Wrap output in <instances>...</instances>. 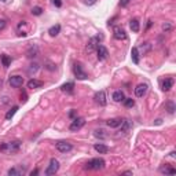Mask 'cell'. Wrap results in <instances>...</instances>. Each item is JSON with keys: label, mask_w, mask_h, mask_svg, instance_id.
<instances>
[{"label": "cell", "mask_w": 176, "mask_h": 176, "mask_svg": "<svg viewBox=\"0 0 176 176\" xmlns=\"http://www.w3.org/2000/svg\"><path fill=\"white\" fill-rule=\"evenodd\" d=\"M122 102H124L125 107H134V106H135V101H134V99H131V98H125Z\"/></svg>", "instance_id": "obj_27"}, {"label": "cell", "mask_w": 176, "mask_h": 176, "mask_svg": "<svg viewBox=\"0 0 176 176\" xmlns=\"http://www.w3.org/2000/svg\"><path fill=\"white\" fill-rule=\"evenodd\" d=\"M97 43H99V37H92L91 40H89V43H88L87 50L88 51H92V48L97 46Z\"/></svg>", "instance_id": "obj_22"}, {"label": "cell", "mask_w": 176, "mask_h": 176, "mask_svg": "<svg viewBox=\"0 0 176 176\" xmlns=\"http://www.w3.org/2000/svg\"><path fill=\"white\" fill-rule=\"evenodd\" d=\"M4 28H6V19L0 18V30H3Z\"/></svg>", "instance_id": "obj_32"}, {"label": "cell", "mask_w": 176, "mask_h": 176, "mask_svg": "<svg viewBox=\"0 0 176 176\" xmlns=\"http://www.w3.org/2000/svg\"><path fill=\"white\" fill-rule=\"evenodd\" d=\"M37 67H39L37 63H33V65H30V67H29V73H32V72L34 73V72L37 70Z\"/></svg>", "instance_id": "obj_31"}, {"label": "cell", "mask_w": 176, "mask_h": 176, "mask_svg": "<svg viewBox=\"0 0 176 176\" xmlns=\"http://www.w3.org/2000/svg\"><path fill=\"white\" fill-rule=\"evenodd\" d=\"M73 88H74V84H73V83H66V84H63L62 87H61V89H62L63 92L72 94V92H73Z\"/></svg>", "instance_id": "obj_18"}, {"label": "cell", "mask_w": 176, "mask_h": 176, "mask_svg": "<svg viewBox=\"0 0 176 176\" xmlns=\"http://www.w3.org/2000/svg\"><path fill=\"white\" fill-rule=\"evenodd\" d=\"M22 172L24 171H21V169H17V168H11L9 171V175L10 176H18V175H22Z\"/></svg>", "instance_id": "obj_28"}, {"label": "cell", "mask_w": 176, "mask_h": 176, "mask_svg": "<svg viewBox=\"0 0 176 176\" xmlns=\"http://www.w3.org/2000/svg\"><path fill=\"white\" fill-rule=\"evenodd\" d=\"M72 149H73V146H72V143L69 142H58L57 143V150L61 151V153H67V151H70Z\"/></svg>", "instance_id": "obj_7"}, {"label": "cell", "mask_w": 176, "mask_h": 176, "mask_svg": "<svg viewBox=\"0 0 176 176\" xmlns=\"http://www.w3.org/2000/svg\"><path fill=\"white\" fill-rule=\"evenodd\" d=\"M94 149H95V151H98L99 154H106V153L109 151L107 146H105V145H102V143H97V145L94 146Z\"/></svg>", "instance_id": "obj_15"}, {"label": "cell", "mask_w": 176, "mask_h": 176, "mask_svg": "<svg viewBox=\"0 0 176 176\" xmlns=\"http://www.w3.org/2000/svg\"><path fill=\"white\" fill-rule=\"evenodd\" d=\"M129 1H131V0H120V6H121V7H125Z\"/></svg>", "instance_id": "obj_34"}, {"label": "cell", "mask_w": 176, "mask_h": 176, "mask_svg": "<svg viewBox=\"0 0 176 176\" xmlns=\"http://www.w3.org/2000/svg\"><path fill=\"white\" fill-rule=\"evenodd\" d=\"M98 59L99 61H105L106 58H107V55H109V52H107V48H106L105 46H98Z\"/></svg>", "instance_id": "obj_10"}, {"label": "cell", "mask_w": 176, "mask_h": 176, "mask_svg": "<svg viewBox=\"0 0 176 176\" xmlns=\"http://www.w3.org/2000/svg\"><path fill=\"white\" fill-rule=\"evenodd\" d=\"M74 114H76V112H70V114H69V116H70V117H74Z\"/></svg>", "instance_id": "obj_38"}, {"label": "cell", "mask_w": 176, "mask_h": 176, "mask_svg": "<svg viewBox=\"0 0 176 176\" xmlns=\"http://www.w3.org/2000/svg\"><path fill=\"white\" fill-rule=\"evenodd\" d=\"M37 54H39V48L36 46H32L29 50H28V57H29V58H33V57H36Z\"/></svg>", "instance_id": "obj_23"}, {"label": "cell", "mask_w": 176, "mask_h": 176, "mask_svg": "<svg viewBox=\"0 0 176 176\" xmlns=\"http://www.w3.org/2000/svg\"><path fill=\"white\" fill-rule=\"evenodd\" d=\"M162 29L165 30V32H168V30H171V25H169V24H164V25H162Z\"/></svg>", "instance_id": "obj_35"}, {"label": "cell", "mask_w": 176, "mask_h": 176, "mask_svg": "<svg viewBox=\"0 0 176 176\" xmlns=\"http://www.w3.org/2000/svg\"><path fill=\"white\" fill-rule=\"evenodd\" d=\"M17 110H18V106H14L11 110H9L7 114H6V120H11V118L14 117V114L17 113Z\"/></svg>", "instance_id": "obj_24"}, {"label": "cell", "mask_w": 176, "mask_h": 176, "mask_svg": "<svg viewBox=\"0 0 176 176\" xmlns=\"http://www.w3.org/2000/svg\"><path fill=\"white\" fill-rule=\"evenodd\" d=\"M113 99L116 102H122L124 99H125V97H124V92H122V91H120V89H118V91H114V92H113Z\"/></svg>", "instance_id": "obj_17"}, {"label": "cell", "mask_w": 176, "mask_h": 176, "mask_svg": "<svg viewBox=\"0 0 176 176\" xmlns=\"http://www.w3.org/2000/svg\"><path fill=\"white\" fill-rule=\"evenodd\" d=\"M167 109H168V112H169L171 114L175 112V105H173V102H168V103H167Z\"/></svg>", "instance_id": "obj_30"}, {"label": "cell", "mask_w": 176, "mask_h": 176, "mask_svg": "<svg viewBox=\"0 0 176 176\" xmlns=\"http://www.w3.org/2000/svg\"><path fill=\"white\" fill-rule=\"evenodd\" d=\"M9 83L11 87L14 88H18V87H22V84H24V77L22 76H11L9 80Z\"/></svg>", "instance_id": "obj_6"}, {"label": "cell", "mask_w": 176, "mask_h": 176, "mask_svg": "<svg viewBox=\"0 0 176 176\" xmlns=\"http://www.w3.org/2000/svg\"><path fill=\"white\" fill-rule=\"evenodd\" d=\"M58 169H59L58 160L52 158V160L50 161V165H48V168L46 169V175H55V173L58 172Z\"/></svg>", "instance_id": "obj_5"}, {"label": "cell", "mask_w": 176, "mask_h": 176, "mask_svg": "<svg viewBox=\"0 0 176 176\" xmlns=\"http://www.w3.org/2000/svg\"><path fill=\"white\" fill-rule=\"evenodd\" d=\"M87 4H94V3H97V0H84Z\"/></svg>", "instance_id": "obj_36"}, {"label": "cell", "mask_w": 176, "mask_h": 176, "mask_svg": "<svg viewBox=\"0 0 176 176\" xmlns=\"http://www.w3.org/2000/svg\"><path fill=\"white\" fill-rule=\"evenodd\" d=\"M61 32V25H55V26H51L50 30H48V33H50V36H57V34Z\"/></svg>", "instance_id": "obj_21"}, {"label": "cell", "mask_w": 176, "mask_h": 176, "mask_svg": "<svg viewBox=\"0 0 176 176\" xmlns=\"http://www.w3.org/2000/svg\"><path fill=\"white\" fill-rule=\"evenodd\" d=\"M121 122H122L121 118H110V120L106 121V124H107L110 128H117V127L121 125Z\"/></svg>", "instance_id": "obj_13"}, {"label": "cell", "mask_w": 176, "mask_h": 176, "mask_svg": "<svg viewBox=\"0 0 176 176\" xmlns=\"http://www.w3.org/2000/svg\"><path fill=\"white\" fill-rule=\"evenodd\" d=\"M131 55H132V61H134V63H139V50L136 48V47L132 48Z\"/></svg>", "instance_id": "obj_20"}, {"label": "cell", "mask_w": 176, "mask_h": 176, "mask_svg": "<svg viewBox=\"0 0 176 176\" xmlns=\"http://www.w3.org/2000/svg\"><path fill=\"white\" fill-rule=\"evenodd\" d=\"M129 28L134 33H138L139 32V21L138 19H132V21L129 22Z\"/></svg>", "instance_id": "obj_19"}, {"label": "cell", "mask_w": 176, "mask_h": 176, "mask_svg": "<svg viewBox=\"0 0 176 176\" xmlns=\"http://www.w3.org/2000/svg\"><path fill=\"white\" fill-rule=\"evenodd\" d=\"M52 4H54L55 7H61V6H62V1H61V0H52Z\"/></svg>", "instance_id": "obj_33"}, {"label": "cell", "mask_w": 176, "mask_h": 176, "mask_svg": "<svg viewBox=\"0 0 176 176\" xmlns=\"http://www.w3.org/2000/svg\"><path fill=\"white\" fill-rule=\"evenodd\" d=\"M41 13H43L41 7H37V6H36V7L32 9V14H33V15H41Z\"/></svg>", "instance_id": "obj_29"}, {"label": "cell", "mask_w": 176, "mask_h": 176, "mask_svg": "<svg viewBox=\"0 0 176 176\" xmlns=\"http://www.w3.org/2000/svg\"><path fill=\"white\" fill-rule=\"evenodd\" d=\"M3 1H7V0H3Z\"/></svg>", "instance_id": "obj_39"}, {"label": "cell", "mask_w": 176, "mask_h": 176, "mask_svg": "<svg viewBox=\"0 0 176 176\" xmlns=\"http://www.w3.org/2000/svg\"><path fill=\"white\" fill-rule=\"evenodd\" d=\"M105 160L103 158H92L85 164V169L88 171H101L105 168Z\"/></svg>", "instance_id": "obj_2"}, {"label": "cell", "mask_w": 176, "mask_h": 176, "mask_svg": "<svg viewBox=\"0 0 176 176\" xmlns=\"http://www.w3.org/2000/svg\"><path fill=\"white\" fill-rule=\"evenodd\" d=\"M160 172H161V173H165V175H175L176 169L171 168L169 165H162V167L160 168Z\"/></svg>", "instance_id": "obj_14"}, {"label": "cell", "mask_w": 176, "mask_h": 176, "mask_svg": "<svg viewBox=\"0 0 176 176\" xmlns=\"http://www.w3.org/2000/svg\"><path fill=\"white\" fill-rule=\"evenodd\" d=\"M147 92V84H139L138 87L135 88V95L138 98H143Z\"/></svg>", "instance_id": "obj_9"}, {"label": "cell", "mask_w": 176, "mask_h": 176, "mask_svg": "<svg viewBox=\"0 0 176 176\" xmlns=\"http://www.w3.org/2000/svg\"><path fill=\"white\" fill-rule=\"evenodd\" d=\"M114 39H117V40H125L127 39L125 30L122 29V28H116L114 29Z\"/></svg>", "instance_id": "obj_11"}, {"label": "cell", "mask_w": 176, "mask_h": 176, "mask_svg": "<svg viewBox=\"0 0 176 176\" xmlns=\"http://www.w3.org/2000/svg\"><path fill=\"white\" fill-rule=\"evenodd\" d=\"M84 124H85V120L81 118V117H77V118H74V120L72 121V124L69 125V129H70L72 132H77V131H80L81 128H83Z\"/></svg>", "instance_id": "obj_3"}, {"label": "cell", "mask_w": 176, "mask_h": 176, "mask_svg": "<svg viewBox=\"0 0 176 176\" xmlns=\"http://www.w3.org/2000/svg\"><path fill=\"white\" fill-rule=\"evenodd\" d=\"M173 85V80L172 79H165L162 81V91H169Z\"/></svg>", "instance_id": "obj_16"}, {"label": "cell", "mask_w": 176, "mask_h": 176, "mask_svg": "<svg viewBox=\"0 0 176 176\" xmlns=\"http://www.w3.org/2000/svg\"><path fill=\"white\" fill-rule=\"evenodd\" d=\"M43 85V81H40V80H36V79H32L28 81V88H30V89H36V88H40Z\"/></svg>", "instance_id": "obj_12"}, {"label": "cell", "mask_w": 176, "mask_h": 176, "mask_svg": "<svg viewBox=\"0 0 176 176\" xmlns=\"http://www.w3.org/2000/svg\"><path fill=\"white\" fill-rule=\"evenodd\" d=\"M21 147V142L19 140H14V142H9V143H3L0 146V151L1 153H9V154H13V153H17Z\"/></svg>", "instance_id": "obj_1"}, {"label": "cell", "mask_w": 176, "mask_h": 176, "mask_svg": "<svg viewBox=\"0 0 176 176\" xmlns=\"http://www.w3.org/2000/svg\"><path fill=\"white\" fill-rule=\"evenodd\" d=\"M95 102H97L99 106H105L106 105V94L105 91H99V92L95 94V97H94Z\"/></svg>", "instance_id": "obj_8"}, {"label": "cell", "mask_w": 176, "mask_h": 176, "mask_svg": "<svg viewBox=\"0 0 176 176\" xmlns=\"http://www.w3.org/2000/svg\"><path fill=\"white\" fill-rule=\"evenodd\" d=\"M1 63H3V66H4V67H9L10 63H11L10 57H7V55H1Z\"/></svg>", "instance_id": "obj_26"}, {"label": "cell", "mask_w": 176, "mask_h": 176, "mask_svg": "<svg viewBox=\"0 0 176 176\" xmlns=\"http://www.w3.org/2000/svg\"><path fill=\"white\" fill-rule=\"evenodd\" d=\"M129 128H131V122L128 121V120H122V122H121V131L122 132H127Z\"/></svg>", "instance_id": "obj_25"}, {"label": "cell", "mask_w": 176, "mask_h": 176, "mask_svg": "<svg viewBox=\"0 0 176 176\" xmlns=\"http://www.w3.org/2000/svg\"><path fill=\"white\" fill-rule=\"evenodd\" d=\"M37 169H34V171H32V173H30V175H32V176H33V175H37Z\"/></svg>", "instance_id": "obj_37"}, {"label": "cell", "mask_w": 176, "mask_h": 176, "mask_svg": "<svg viewBox=\"0 0 176 176\" xmlns=\"http://www.w3.org/2000/svg\"><path fill=\"white\" fill-rule=\"evenodd\" d=\"M73 73H74L76 79H79V80H85V79H88L87 73L83 70V66H81L80 63H74V66H73Z\"/></svg>", "instance_id": "obj_4"}]
</instances>
